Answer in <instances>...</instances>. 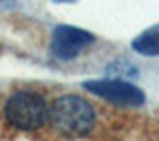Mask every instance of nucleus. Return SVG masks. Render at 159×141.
<instances>
[{"instance_id":"5","label":"nucleus","mask_w":159,"mask_h":141,"mask_svg":"<svg viewBox=\"0 0 159 141\" xmlns=\"http://www.w3.org/2000/svg\"><path fill=\"white\" fill-rule=\"evenodd\" d=\"M133 49L144 53V55H159V24L146 29L144 33H139L133 40Z\"/></svg>"},{"instance_id":"3","label":"nucleus","mask_w":159,"mask_h":141,"mask_svg":"<svg viewBox=\"0 0 159 141\" xmlns=\"http://www.w3.org/2000/svg\"><path fill=\"white\" fill-rule=\"evenodd\" d=\"M84 88L119 106H139L146 99L139 88H135L128 82H122V79H95V82H86Z\"/></svg>"},{"instance_id":"1","label":"nucleus","mask_w":159,"mask_h":141,"mask_svg":"<svg viewBox=\"0 0 159 141\" xmlns=\"http://www.w3.org/2000/svg\"><path fill=\"white\" fill-rule=\"evenodd\" d=\"M49 117L51 124L64 134H86L95 124V112L91 104L77 95H64L55 99Z\"/></svg>"},{"instance_id":"4","label":"nucleus","mask_w":159,"mask_h":141,"mask_svg":"<svg viewBox=\"0 0 159 141\" xmlns=\"http://www.w3.org/2000/svg\"><path fill=\"white\" fill-rule=\"evenodd\" d=\"M91 42H93V35L89 31L75 29V27H57L53 31L51 51L60 59H71L82 49H86Z\"/></svg>"},{"instance_id":"2","label":"nucleus","mask_w":159,"mask_h":141,"mask_svg":"<svg viewBox=\"0 0 159 141\" xmlns=\"http://www.w3.org/2000/svg\"><path fill=\"white\" fill-rule=\"evenodd\" d=\"M7 117L13 126L22 130H33L47 124L49 106L35 93H16L7 102Z\"/></svg>"},{"instance_id":"6","label":"nucleus","mask_w":159,"mask_h":141,"mask_svg":"<svg viewBox=\"0 0 159 141\" xmlns=\"http://www.w3.org/2000/svg\"><path fill=\"white\" fill-rule=\"evenodd\" d=\"M55 2H73V0H55Z\"/></svg>"}]
</instances>
